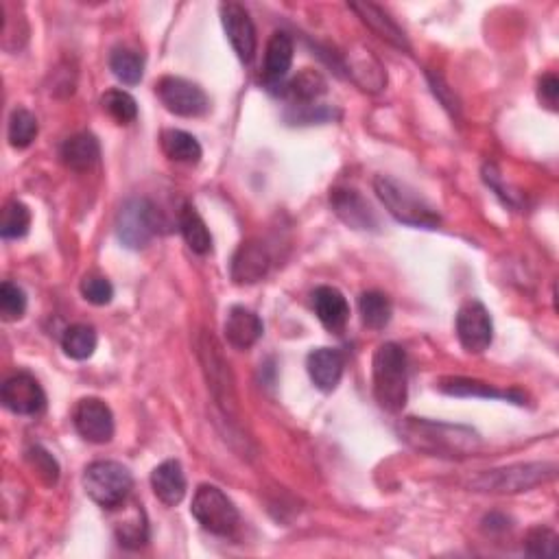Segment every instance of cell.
<instances>
[{"instance_id": "44dd1931", "label": "cell", "mask_w": 559, "mask_h": 559, "mask_svg": "<svg viewBox=\"0 0 559 559\" xmlns=\"http://www.w3.org/2000/svg\"><path fill=\"white\" fill-rule=\"evenodd\" d=\"M293 64V40L289 33L276 31L267 42L265 53V79L269 86H276L278 81L287 77Z\"/></svg>"}, {"instance_id": "ac0fdd59", "label": "cell", "mask_w": 559, "mask_h": 559, "mask_svg": "<svg viewBox=\"0 0 559 559\" xmlns=\"http://www.w3.org/2000/svg\"><path fill=\"white\" fill-rule=\"evenodd\" d=\"M313 308L330 332H341L350 319V304L339 289L335 287H319L313 293Z\"/></svg>"}, {"instance_id": "7a4b0ae2", "label": "cell", "mask_w": 559, "mask_h": 559, "mask_svg": "<svg viewBox=\"0 0 559 559\" xmlns=\"http://www.w3.org/2000/svg\"><path fill=\"white\" fill-rule=\"evenodd\" d=\"M372 383L380 409L389 413L404 409L409 398V363L407 352L398 343H383L374 352Z\"/></svg>"}, {"instance_id": "1f68e13d", "label": "cell", "mask_w": 559, "mask_h": 559, "mask_svg": "<svg viewBox=\"0 0 559 559\" xmlns=\"http://www.w3.org/2000/svg\"><path fill=\"white\" fill-rule=\"evenodd\" d=\"M103 110L110 114L116 123L121 125H129L136 121L138 116V103L132 97V94L125 92V90H107L103 94Z\"/></svg>"}, {"instance_id": "ba28073f", "label": "cell", "mask_w": 559, "mask_h": 559, "mask_svg": "<svg viewBox=\"0 0 559 559\" xmlns=\"http://www.w3.org/2000/svg\"><path fill=\"white\" fill-rule=\"evenodd\" d=\"M199 359L201 365H204V372L208 376L214 398L219 400L221 407L228 413L236 411V389H234V376L230 370V363L225 361L219 343L214 341L212 335L201 337Z\"/></svg>"}, {"instance_id": "4fadbf2b", "label": "cell", "mask_w": 559, "mask_h": 559, "mask_svg": "<svg viewBox=\"0 0 559 559\" xmlns=\"http://www.w3.org/2000/svg\"><path fill=\"white\" fill-rule=\"evenodd\" d=\"M3 404L16 415H38L46 409V394L35 380L27 372H18L9 376L0 391Z\"/></svg>"}, {"instance_id": "8d00e7d4", "label": "cell", "mask_w": 559, "mask_h": 559, "mask_svg": "<svg viewBox=\"0 0 559 559\" xmlns=\"http://www.w3.org/2000/svg\"><path fill=\"white\" fill-rule=\"evenodd\" d=\"M81 295L94 306H107L114 300V287L103 276H86L81 280Z\"/></svg>"}, {"instance_id": "cb8c5ba5", "label": "cell", "mask_w": 559, "mask_h": 559, "mask_svg": "<svg viewBox=\"0 0 559 559\" xmlns=\"http://www.w3.org/2000/svg\"><path fill=\"white\" fill-rule=\"evenodd\" d=\"M180 230L186 245L193 249L195 254L206 256L212 252V234L208 230L206 221L201 219V214L195 206H184L180 212Z\"/></svg>"}, {"instance_id": "7402d4cb", "label": "cell", "mask_w": 559, "mask_h": 559, "mask_svg": "<svg viewBox=\"0 0 559 559\" xmlns=\"http://www.w3.org/2000/svg\"><path fill=\"white\" fill-rule=\"evenodd\" d=\"M59 158L73 171H88L101 158V147L99 140L92 134H77L73 138H68L62 151H59Z\"/></svg>"}, {"instance_id": "5bb4252c", "label": "cell", "mask_w": 559, "mask_h": 559, "mask_svg": "<svg viewBox=\"0 0 559 559\" xmlns=\"http://www.w3.org/2000/svg\"><path fill=\"white\" fill-rule=\"evenodd\" d=\"M271 267V256L265 243L245 241L232 256L230 273L236 284H256L263 280Z\"/></svg>"}, {"instance_id": "74e56055", "label": "cell", "mask_w": 559, "mask_h": 559, "mask_svg": "<svg viewBox=\"0 0 559 559\" xmlns=\"http://www.w3.org/2000/svg\"><path fill=\"white\" fill-rule=\"evenodd\" d=\"M538 94H540V101L549 107V110H557V99H559V79L553 75V73H549V75H544L542 79H540V90H538Z\"/></svg>"}, {"instance_id": "d590c367", "label": "cell", "mask_w": 559, "mask_h": 559, "mask_svg": "<svg viewBox=\"0 0 559 559\" xmlns=\"http://www.w3.org/2000/svg\"><path fill=\"white\" fill-rule=\"evenodd\" d=\"M27 461L29 466L38 472V477L46 483V485H55L59 479V466L55 457L44 450L42 446H33L27 450Z\"/></svg>"}, {"instance_id": "83f0119b", "label": "cell", "mask_w": 559, "mask_h": 559, "mask_svg": "<svg viewBox=\"0 0 559 559\" xmlns=\"http://www.w3.org/2000/svg\"><path fill=\"white\" fill-rule=\"evenodd\" d=\"M110 70L118 81L125 83V86H136V83L142 81V75H145V59L132 49L118 46L110 55Z\"/></svg>"}, {"instance_id": "f546056e", "label": "cell", "mask_w": 559, "mask_h": 559, "mask_svg": "<svg viewBox=\"0 0 559 559\" xmlns=\"http://www.w3.org/2000/svg\"><path fill=\"white\" fill-rule=\"evenodd\" d=\"M35 136H38V118L25 110V107H18V110L11 112L7 129L9 145L14 149H27Z\"/></svg>"}, {"instance_id": "6da1fadb", "label": "cell", "mask_w": 559, "mask_h": 559, "mask_svg": "<svg viewBox=\"0 0 559 559\" xmlns=\"http://www.w3.org/2000/svg\"><path fill=\"white\" fill-rule=\"evenodd\" d=\"M400 435L415 450L439 457H468L481 446L479 435L466 426H453L431 420H407Z\"/></svg>"}, {"instance_id": "52a82bcc", "label": "cell", "mask_w": 559, "mask_h": 559, "mask_svg": "<svg viewBox=\"0 0 559 559\" xmlns=\"http://www.w3.org/2000/svg\"><path fill=\"white\" fill-rule=\"evenodd\" d=\"M190 514L201 527L214 535H230L239 525V509L217 485H199L193 496Z\"/></svg>"}, {"instance_id": "5b68a950", "label": "cell", "mask_w": 559, "mask_h": 559, "mask_svg": "<svg viewBox=\"0 0 559 559\" xmlns=\"http://www.w3.org/2000/svg\"><path fill=\"white\" fill-rule=\"evenodd\" d=\"M132 487V472L118 461H94L83 472V490L105 509L121 507L132 494Z\"/></svg>"}, {"instance_id": "2e32d148", "label": "cell", "mask_w": 559, "mask_h": 559, "mask_svg": "<svg viewBox=\"0 0 559 559\" xmlns=\"http://www.w3.org/2000/svg\"><path fill=\"white\" fill-rule=\"evenodd\" d=\"M343 367H346V359L335 348H317L306 359L308 376H311L313 385L319 391H324V394L337 389L343 376Z\"/></svg>"}, {"instance_id": "9a60e30c", "label": "cell", "mask_w": 559, "mask_h": 559, "mask_svg": "<svg viewBox=\"0 0 559 559\" xmlns=\"http://www.w3.org/2000/svg\"><path fill=\"white\" fill-rule=\"evenodd\" d=\"M330 204L335 208L337 217L354 230H376L378 219L370 204L350 188H335L330 195Z\"/></svg>"}, {"instance_id": "d6a6232c", "label": "cell", "mask_w": 559, "mask_h": 559, "mask_svg": "<svg viewBox=\"0 0 559 559\" xmlns=\"http://www.w3.org/2000/svg\"><path fill=\"white\" fill-rule=\"evenodd\" d=\"M525 551L531 557H549L555 559L559 553V538L557 533L544 527H535L527 533Z\"/></svg>"}, {"instance_id": "8fae6325", "label": "cell", "mask_w": 559, "mask_h": 559, "mask_svg": "<svg viewBox=\"0 0 559 559\" xmlns=\"http://www.w3.org/2000/svg\"><path fill=\"white\" fill-rule=\"evenodd\" d=\"M73 422L77 433L90 444H107L114 437L112 409L99 398H83L77 402Z\"/></svg>"}, {"instance_id": "603a6c76", "label": "cell", "mask_w": 559, "mask_h": 559, "mask_svg": "<svg viewBox=\"0 0 559 559\" xmlns=\"http://www.w3.org/2000/svg\"><path fill=\"white\" fill-rule=\"evenodd\" d=\"M439 389L448 396H459V398H492V400H514L516 404H522V396L516 391H498L496 387L481 383V380L472 378H444L439 383Z\"/></svg>"}, {"instance_id": "ffe728a7", "label": "cell", "mask_w": 559, "mask_h": 559, "mask_svg": "<svg viewBox=\"0 0 559 559\" xmlns=\"http://www.w3.org/2000/svg\"><path fill=\"white\" fill-rule=\"evenodd\" d=\"M350 9L356 11L365 25L370 27L376 35H380V38L387 40L389 44L398 46V49H404V51L409 49L407 35H404V31L396 25L394 18H389L385 9H380L378 5H372V3H352Z\"/></svg>"}, {"instance_id": "8992f818", "label": "cell", "mask_w": 559, "mask_h": 559, "mask_svg": "<svg viewBox=\"0 0 559 559\" xmlns=\"http://www.w3.org/2000/svg\"><path fill=\"white\" fill-rule=\"evenodd\" d=\"M158 210L145 197L127 199L116 214V236L129 249H145L158 232Z\"/></svg>"}, {"instance_id": "484cf974", "label": "cell", "mask_w": 559, "mask_h": 559, "mask_svg": "<svg viewBox=\"0 0 559 559\" xmlns=\"http://www.w3.org/2000/svg\"><path fill=\"white\" fill-rule=\"evenodd\" d=\"M326 88H328V83L324 77H321V73L306 68L295 79H291L287 86H284L282 94L300 105H311L315 99H319L321 94L326 92Z\"/></svg>"}, {"instance_id": "d6986e66", "label": "cell", "mask_w": 559, "mask_h": 559, "mask_svg": "<svg viewBox=\"0 0 559 559\" xmlns=\"http://www.w3.org/2000/svg\"><path fill=\"white\" fill-rule=\"evenodd\" d=\"M151 487L164 505H180L186 496V474L182 463L175 459L160 463L151 474Z\"/></svg>"}, {"instance_id": "30bf717a", "label": "cell", "mask_w": 559, "mask_h": 559, "mask_svg": "<svg viewBox=\"0 0 559 559\" xmlns=\"http://www.w3.org/2000/svg\"><path fill=\"white\" fill-rule=\"evenodd\" d=\"M457 337L461 346L472 354H481L492 346L494 324L490 311L479 302L470 300L457 313Z\"/></svg>"}, {"instance_id": "836d02e7", "label": "cell", "mask_w": 559, "mask_h": 559, "mask_svg": "<svg viewBox=\"0 0 559 559\" xmlns=\"http://www.w3.org/2000/svg\"><path fill=\"white\" fill-rule=\"evenodd\" d=\"M27 313V293L14 282H3L0 287V315L5 321H16Z\"/></svg>"}, {"instance_id": "3957f363", "label": "cell", "mask_w": 559, "mask_h": 559, "mask_svg": "<svg viewBox=\"0 0 559 559\" xmlns=\"http://www.w3.org/2000/svg\"><path fill=\"white\" fill-rule=\"evenodd\" d=\"M374 190L378 199L383 201V206L396 221L404 225H413V228H424V230H435L442 217L439 212L428 204L424 197L415 193L413 188L402 184L394 177L378 175L374 180Z\"/></svg>"}, {"instance_id": "d4e9b609", "label": "cell", "mask_w": 559, "mask_h": 559, "mask_svg": "<svg viewBox=\"0 0 559 559\" xmlns=\"http://www.w3.org/2000/svg\"><path fill=\"white\" fill-rule=\"evenodd\" d=\"M162 151L166 153V158L182 164H197L201 153H204L199 140L193 134L182 132V129H166L162 134Z\"/></svg>"}, {"instance_id": "f1b7e54d", "label": "cell", "mask_w": 559, "mask_h": 559, "mask_svg": "<svg viewBox=\"0 0 559 559\" xmlns=\"http://www.w3.org/2000/svg\"><path fill=\"white\" fill-rule=\"evenodd\" d=\"M359 311H361V319L367 328L372 330H383L389 321H391V308L389 297L380 291H367L359 297Z\"/></svg>"}, {"instance_id": "277c9868", "label": "cell", "mask_w": 559, "mask_h": 559, "mask_svg": "<svg viewBox=\"0 0 559 559\" xmlns=\"http://www.w3.org/2000/svg\"><path fill=\"white\" fill-rule=\"evenodd\" d=\"M557 477L555 463H516V466L483 472L470 483L472 490L487 494H518L549 483Z\"/></svg>"}, {"instance_id": "e0dca14e", "label": "cell", "mask_w": 559, "mask_h": 559, "mask_svg": "<svg viewBox=\"0 0 559 559\" xmlns=\"http://www.w3.org/2000/svg\"><path fill=\"white\" fill-rule=\"evenodd\" d=\"M223 332L232 348L247 350L263 337L265 326H263V319H260L254 311H249L245 306H234L230 308L228 317H225Z\"/></svg>"}, {"instance_id": "e575fe53", "label": "cell", "mask_w": 559, "mask_h": 559, "mask_svg": "<svg viewBox=\"0 0 559 559\" xmlns=\"http://www.w3.org/2000/svg\"><path fill=\"white\" fill-rule=\"evenodd\" d=\"M116 535H118V542L127 546V549H140L149 538L147 520L145 514H142V509L136 511L132 520H123L121 525H116Z\"/></svg>"}, {"instance_id": "4dcf8cb0", "label": "cell", "mask_w": 559, "mask_h": 559, "mask_svg": "<svg viewBox=\"0 0 559 559\" xmlns=\"http://www.w3.org/2000/svg\"><path fill=\"white\" fill-rule=\"evenodd\" d=\"M31 228V212L22 201H9L3 210V223H0V234L7 241H16L27 236Z\"/></svg>"}, {"instance_id": "7c38bea8", "label": "cell", "mask_w": 559, "mask_h": 559, "mask_svg": "<svg viewBox=\"0 0 559 559\" xmlns=\"http://www.w3.org/2000/svg\"><path fill=\"white\" fill-rule=\"evenodd\" d=\"M221 22L225 35L232 44L234 53L239 55L241 62L249 64L256 57V27L254 20L249 18L247 9L239 3H223L221 5Z\"/></svg>"}, {"instance_id": "9c48e42d", "label": "cell", "mask_w": 559, "mask_h": 559, "mask_svg": "<svg viewBox=\"0 0 559 559\" xmlns=\"http://www.w3.org/2000/svg\"><path fill=\"white\" fill-rule=\"evenodd\" d=\"M162 105L171 114L195 118L208 112V97L197 83L182 77H162L156 86Z\"/></svg>"}, {"instance_id": "4316f807", "label": "cell", "mask_w": 559, "mask_h": 559, "mask_svg": "<svg viewBox=\"0 0 559 559\" xmlns=\"http://www.w3.org/2000/svg\"><path fill=\"white\" fill-rule=\"evenodd\" d=\"M97 330L88 324H75L66 328L64 337H62V348L64 352L75 361H86L97 350Z\"/></svg>"}]
</instances>
